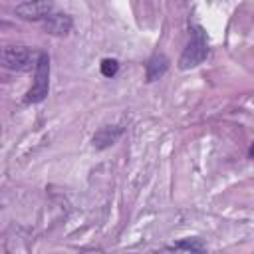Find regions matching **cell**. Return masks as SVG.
I'll return each instance as SVG.
<instances>
[{
  "instance_id": "ba28073f",
  "label": "cell",
  "mask_w": 254,
  "mask_h": 254,
  "mask_svg": "<svg viewBox=\"0 0 254 254\" xmlns=\"http://www.w3.org/2000/svg\"><path fill=\"white\" fill-rule=\"evenodd\" d=\"M117 69H119V64L115 60H103L101 62V73L105 77H113L117 73Z\"/></svg>"
},
{
  "instance_id": "5b68a950",
  "label": "cell",
  "mask_w": 254,
  "mask_h": 254,
  "mask_svg": "<svg viewBox=\"0 0 254 254\" xmlns=\"http://www.w3.org/2000/svg\"><path fill=\"white\" fill-rule=\"evenodd\" d=\"M121 133H123V127H119V125H105V127H101L93 135V145L97 149H105V147L113 145L121 137Z\"/></svg>"
},
{
  "instance_id": "7a4b0ae2",
  "label": "cell",
  "mask_w": 254,
  "mask_h": 254,
  "mask_svg": "<svg viewBox=\"0 0 254 254\" xmlns=\"http://www.w3.org/2000/svg\"><path fill=\"white\" fill-rule=\"evenodd\" d=\"M208 54V44H206V38H204V32L200 28L194 30L190 42L187 44L185 52L181 54V60H179V67L181 69H190V67H196L198 64L204 62Z\"/></svg>"
},
{
  "instance_id": "9c48e42d",
  "label": "cell",
  "mask_w": 254,
  "mask_h": 254,
  "mask_svg": "<svg viewBox=\"0 0 254 254\" xmlns=\"http://www.w3.org/2000/svg\"><path fill=\"white\" fill-rule=\"evenodd\" d=\"M177 248H187V250L196 252V254H200V252H202V244H200L196 238H190V240H181V242L177 244Z\"/></svg>"
},
{
  "instance_id": "52a82bcc",
  "label": "cell",
  "mask_w": 254,
  "mask_h": 254,
  "mask_svg": "<svg viewBox=\"0 0 254 254\" xmlns=\"http://www.w3.org/2000/svg\"><path fill=\"white\" fill-rule=\"evenodd\" d=\"M169 67V60L163 54H155L149 62H147V81H155L159 79Z\"/></svg>"
},
{
  "instance_id": "6da1fadb",
  "label": "cell",
  "mask_w": 254,
  "mask_h": 254,
  "mask_svg": "<svg viewBox=\"0 0 254 254\" xmlns=\"http://www.w3.org/2000/svg\"><path fill=\"white\" fill-rule=\"evenodd\" d=\"M50 87V58L40 52L36 60V73H34V83L26 93V103H40L46 99Z\"/></svg>"
},
{
  "instance_id": "3957f363",
  "label": "cell",
  "mask_w": 254,
  "mask_h": 254,
  "mask_svg": "<svg viewBox=\"0 0 254 254\" xmlns=\"http://www.w3.org/2000/svg\"><path fill=\"white\" fill-rule=\"evenodd\" d=\"M36 56L30 48L26 46H12V48H4L0 50V65L8 67V69H16V71H28L32 69V65L36 67Z\"/></svg>"
},
{
  "instance_id": "8992f818",
  "label": "cell",
  "mask_w": 254,
  "mask_h": 254,
  "mask_svg": "<svg viewBox=\"0 0 254 254\" xmlns=\"http://www.w3.org/2000/svg\"><path fill=\"white\" fill-rule=\"evenodd\" d=\"M44 26L54 36H65L71 30V18L67 14H50L46 18Z\"/></svg>"
},
{
  "instance_id": "277c9868",
  "label": "cell",
  "mask_w": 254,
  "mask_h": 254,
  "mask_svg": "<svg viewBox=\"0 0 254 254\" xmlns=\"http://www.w3.org/2000/svg\"><path fill=\"white\" fill-rule=\"evenodd\" d=\"M54 10L52 2H22L16 6V14L24 20H46Z\"/></svg>"
}]
</instances>
